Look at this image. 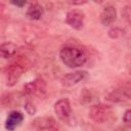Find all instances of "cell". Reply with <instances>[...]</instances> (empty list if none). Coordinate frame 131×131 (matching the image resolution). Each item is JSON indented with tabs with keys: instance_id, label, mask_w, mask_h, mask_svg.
Here are the masks:
<instances>
[{
	"instance_id": "1",
	"label": "cell",
	"mask_w": 131,
	"mask_h": 131,
	"mask_svg": "<svg viewBox=\"0 0 131 131\" xmlns=\"http://www.w3.org/2000/svg\"><path fill=\"white\" fill-rule=\"evenodd\" d=\"M59 57L63 64H66L69 68H79L86 63L87 61V55L86 53L73 46H66L60 49Z\"/></svg>"
},
{
	"instance_id": "2",
	"label": "cell",
	"mask_w": 131,
	"mask_h": 131,
	"mask_svg": "<svg viewBox=\"0 0 131 131\" xmlns=\"http://www.w3.org/2000/svg\"><path fill=\"white\" fill-rule=\"evenodd\" d=\"M112 115H113V111L111 106L106 104H102V103L94 104L89 110V118L93 122L98 123V124H102L108 121Z\"/></svg>"
},
{
	"instance_id": "7",
	"label": "cell",
	"mask_w": 131,
	"mask_h": 131,
	"mask_svg": "<svg viewBox=\"0 0 131 131\" xmlns=\"http://www.w3.org/2000/svg\"><path fill=\"white\" fill-rule=\"evenodd\" d=\"M24 121V115L23 113L18 111H12L8 114L6 121H5V129L8 131H13L16 129Z\"/></svg>"
},
{
	"instance_id": "4",
	"label": "cell",
	"mask_w": 131,
	"mask_h": 131,
	"mask_svg": "<svg viewBox=\"0 0 131 131\" xmlns=\"http://www.w3.org/2000/svg\"><path fill=\"white\" fill-rule=\"evenodd\" d=\"M85 14L80 9H72L67 13L66 23L75 30H81L84 27Z\"/></svg>"
},
{
	"instance_id": "6",
	"label": "cell",
	"mask_w": 131,
	"mask_h": 131,
	"mask_svg": "<svg viewBox=\"0 0 131 131\" xmlns=\"http://www.w3.org/2000/svg\"><path fill=\"white\" fill-rule=\"evenodd\" d=\"M25 72V68L20 63H12L7 70V85L13 86L17 83L19 78Z\"/></svg>"
},
{
	"instance_id": "13",
	"label": "cell",
	"mask_w": 131,
	"mask_h": 131,
	"mask_svg": "<svg viewBox=\"0 0 131 131\" xmlns=\"http://www.w3.org/2000/svg\"><path fill=\"white\" fill-rule=\"evenodd\" d=\"M26 15L28 18L32 19V20H38L41 18V16L43 15V8L40 4L38 3H33L30 4V6L27 9Z\"/></svg>"
},
{
	"instance_id": "15",
	"label": "cell",
	"mask_w": 131,
	"mask_h": 131,
	"mask_svg": "<svg viewBox=\"0 0 131 131\" xmlns=\"http://www.w3.org/2000/svg\"><path fill=\"white\" fill-rule=\"evenodd\" d=\"M25 108H26V111H27L30 115H33V114H35V112H36V108L34 107V105H33L31 102H27V103L25 104Z\"/></svg>"
},
{
	"instance_id": "12",
	"label": "cell",
	"mask_w": 131,
	"mask_h": 131,
	"mask_svg": "<svg viewBox=\"0 0 131 131\" xmlns=\"http://www.w3.org/2000/svg\"><path fill=\"white\" fill-rule=\"evenodd\" d=\"M17 51V46L13 42H5L0 45V57L2 58H10Z\"/></svg>"
},
{
	"instance_id": "8",
	"label": "cell",
	"mask_w": 131,
	"mask_h": 131,
	"mask_svg": "<svg viewBox=\"0 0 131 131\" xmlns=\"http://www.w3.org/2000/svg\"><path fill=\"white\" fill-rule=\"evenodd\" d=\"M86 76H87V72H85V71H77V72L69 73L62 77L61 84L66 87H71V86H74V85L78 84L79 82H81Z\"/></svg>"
},
{
	"instance_id": "5",
	"label": "cell",
	"mask_w": 131,
	"mask_h": 131,
	"mask_svg": "<svg viewBox=\"0 0 131 131\" xmlns=\"http://www.w3.org/2000/svg\"><path fill=\"white\" fill-rule=\"evenodd\" d=\"M54 112L58 119L61 121H67L72 114V106L68 98H61L54 103Z\"/></svg>"
},
{
	"instance_id": "16",
	"label": "cell",
	"mask_w": 131,
	"mask_h": 131,
	"mask_svg": "<svg viewBox=\"0 0 131 131\" xmlns=\"http://www.w3.org/2000/svg\"><path fill=\"white\" fill-rule=\"evenodd\" d=\"M11 4L21 7V6H24V5L26 4V1H11Z\"/></svg>"
},
{
	"instance_id": "3",
	"label": "cell",
	"mask_w": 131,
	"mask_h": 131,
	"mask_svg": "<svg viewBox=\"0 0 131 131\" xmlns=\"http://www.w3.org/2000/svg\"><path fill=\"white\" fill-rule=\"evenodd\" d=\"M24 92L30 96L40 97L46 93V83L41 78H36L24 86Z\"/></svg>"
},
{
	"instance_id": "14",
	"label": "cell",
	"mask_w": 131,
	"mask_h": 131,
	"mask_svg": "<svg viewBox=\"0 0 131 131\" xmlns=\"http://www.w3.org/2000/svg\"><path fill=\"white\" fill-rule=\"evenodd\" d=\"M123 122L129 127L130 126V123H131V112L130 110H127L125 112V114L123 115Z\"/></svg>"
},
{
	"instance_id": "9",
	"label": "cell",
	"mask_w": 131,
	"mask_h": 131,
	"mask_svg": "<svg viewBox=\"0 0 131 131\" xmlns=\"http://www.w3.org/2000/svg\"><path fill=\"white\" fill-rule=\"evenodd\" d=\"M130 98V90L128 87H121L113 90L106 97L107 100L113 102H122L127 101Z\"/></svg>"
},
{
	"instance_id": "11",
	"label": "cell",
	"mask_w": 131,
	"mask_h": 131,
	"mask_svg": "<svg viewBox=\"0 0 131 131\" xmlns=\"http://www.w3.org/2000/svg\"><path fill=\"white\" fill-rule=\"evenodd\" d=\"M117 18V10L113 5H106L100 13V23L103 26L113 24Z\"/></svg>"
},
{
	"instance_id": "10",
	"label": "cell",
	"mask_w": 131,
	"mask_h": 131,
	"mask_svg": "<svg viewBox=\"0 0 131 131\" xmlns=\"http://www.w3.org/2000/svg\"><path fill=\"white\" fill-rule=\"evenodd\" d=\"M33 125L37 131H58L52 118H39L34 121Z\"/></svg>"
}]
</instances>
